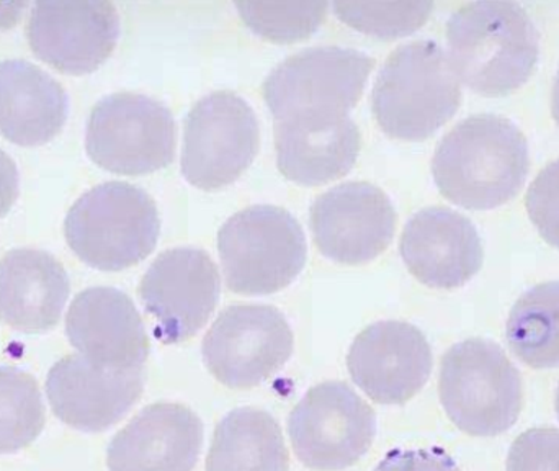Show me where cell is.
<instances>
[{
    "label": "cell",
    "mask_w": 559,
    "mask_h": 471,
    "mask_svg": "<svg viewBox=\"0 0 559 471\" xmlns=\"http://www.w3.org/2000/svg\"><path fill=\"white\" fill-rule=\"evenodd\" d=\"M432 349L416 326L380 321L352 342L347 355L354 384L374 403L403 407L413 400L432 374Z\"/></svg>",
    "instance_id": "obj_14"
},
{
    "label": "cell",
    "mask_w": 559,
    "mask_h": 471,
    "mask_svg": "<svg viewBox=\"0 0 559 471\" xmlns=\"http://www.w3.org/2000/svg\"><path fill=\"white\" fill-rule=\"evenodd\" d=\"M203 444L200 417L183 404L144 408L111 439L110 471H192Z\"/></svg>",
    "instance_id": "obj_19"
},
{
    "label": "cell",
    "mask_w": 559,
    "mask_h": 471,
    "mask_svg": "<svg viewBox=\"0 0 559 471\" xmlns=\"http://www.w3.org/2000/svg\"><path fill=\"white\" fill-rule=\"evenodd\" d=\"M508 471H559V429L525 431L509 450Z\"/></svg>",
    "instance_id": "obj_29"
},
{
    "label": "cell",
    "mask_w": 559,
    "mask_h": 471,
    "mask_svg": "<svg viewBox=\"0 0 559 471\" xmlns=\"http://www.w3.org/2000/svg\"><path fill=\"white\" fill-rule=\"evenodd\" d=\"M450 62L460 81L483 97L521 89L537 68V26L514 2H472L447 23Z\"/></svg>",
    "instance_id": "obj_2"
},
{
    "label": "cell",
    "mask_w": 559,
    "mask_h": 471,
    "mask_svg": "<svg viewBox=\"0 0 559 471\" xmlns=\"http://www.w3.org/2000/svg\"><path fill=\"white\" fill-rule=\"evenodd\" d=\"M396 212L373 184L347 182L314 200L311 232L322 256L344 266L371 262L393 243Z\"/></svg>",
    "instance_id": "obj_13"
},
{
    "label": "cell",
    "mask_w": 559,
    "mask_h": 471,
    "mask_svg": "<svg viewBox=\"0 0 559 471\" xmlns=\"http://www.w3.org/2000/svg\"><path fill=\"white\" fill-rule=\"evenodd\" d=\"M72 348L95 367L143 370L150 338L130 296L114 286H94L75 296L66 316Z\"/></svg>",
    "instance_id": "obj_16"
},
{
    "label": "cell",
    "mask_w": 559,
    "mask_h": 471,
    "mask_svg": "<svg viewBox=\"0 0 559 471\" xmlns=\"http://www.w3.org/2000/svg\"><path fill=\"white\" fill-rule=\"evenodd\" d=\"M143 390V370H105L82 355L56 362L46 378L52 413L82 433H102L117 424L140 401Z\"/></svg>",
    "instance_id": "obj_17"
},
{
    "label": "cell",
    "mask_w": 559,
    "mask_h": 471,
    "mask_svg": "<svg viewBox=\"0 0 559 471\" xmlns=\"http://www.w3.org/2000/svg\"><path fill=\"white\" fill-rule=\"evenodd\" d=\"M68 111V94L48 72L22 59L0 62V137L41 146L61 133Z\"/></svg>",
    "instance_id": "obj_21"
},
{
    "label": "cell",
    "mask_w": 559,
    "mask_h": 471,
    "mask_svg": "<svg viewBox=\"0 0 559 471\" xmlns=\"http://www.w3.org/2000/svg\"><path fill=\"white\" fill-rule=\"evenodd\" d=\"M407 270L430 289L455 290L483 267L481 237L466 216L442 207L420 210L401 236Z\"/></svg>",
    "instance_id": "obj_18"
},
{
    "label": "cell",
    "mask_w": 559,
    "mask_h": 471,
    "mask_svg": "<svg viewBox=\"0 0 559 471\" xmlns=\"http://www.w3.org/2000/svg\"><path fill=\"white\" fill-rule=\"evenodd\" d=\"M120 16L110 2L35 3L26 38L36 58L69 75L97 71L114 52Z\"/></svg>",
    "instance_id": "obj_15"
},
{
    "label": "cell",
    "mask_w": 559,
    "mask_h": 471,
    "mask_svg": "<svg viewBox=\"0 0 559 471\" xmlns=\"http://www.w3.org/2000/svg\"><path fill=\"white\" fill-rule=\"evenodd\" d=\"M274 140L280 173L305 187L347 176L361 146L360 131L350 117L322 123L274 121Z\"/></svg>",
    "instance_id": "obj_22"
},
{
    "label": "cell",
    "mask_w": 559,
    "mask_h": 471,
    "mask_svg": "<svg viewBox=\"0 0 559 471\" xmlns=\"http://www.w3.org/2000/svg\"><path fill=\"white\" fill-rule=\"evenodd\" d=\"M374 59L341 46L309 48L283 61L262 85L274 121L322 123L348 117Z\"/></svg>",
    "instance_id": "obj_6"
},
{
    "label": "cell",
    "mask_w": 559,
    "mask_h": 471,
    "mask_svg": "<svg viewBox=\"0 0 559 471\" xmlns=\"http://www.w3.org/2000/svg\"><path fill=\"white\" fill-rule=\"evenodd\" d=\"M226 285L246 296L272 295L301 273L306 237L292 213L255 205L233 215L218 233Z\"/></svg>",
    "instance_id": "obj_7"
},
{
    "label": "cell",
    "mask_w": 559,
    "mask_h": 471,
    "mask_svg": "<svg viewBox=\"0 0 559 471\" xmlns=\"http://www.w3.org/2000/svg\"><path fill=\"white\" fill-rule=\"evenodd\" d=\"M551 115L559 127V69L555 78L554 92H551Z\"/></svg>",
    "instance_id": "obj_33"
},
{
    "label": "cell",
    "mask_w": 559,
    "mask_h": 471,
    "mask_svg": "<svg viewBox=\"0 0 559 471\" xmlns=\"http://www.w3.org/2000/svg\"><path fill=\"white\" fill-rule=\"evenodd\" d=\"M531 154L524 133L499 115L460 121L437 146L432 176L449 202L492 210L511 202L527 180Z\"/></svg>",
    "instance_id": "obj_1"
},
{
    "label": "cell",
    "mask_w": 559,
    "mask_h": 471,
    "mask_svg": "<svg viewBox=\"0 0 559 471\" xmlns=\"http://www.w3.org/2000/svg\"><path fill=\"white\" fill-rule=\"evenodd\" d=\"M555 410H557V414L559 417V384H558V390H557V398H555Z\"/></svg>",
    "instance_id": "obj_34"
},
{
    "label": "cell",
    "mask_w": 559,
    "mask_h": 471,
    "mask_svg": "<svg viewBox=\"0 0 559 471\" xmlns=\"http://www.w3.org/2000/svg\"><path fill=\"white\" fill-rule=\"evenodd\" d=\"M69 292L68 272L46 250L13 249L0 260V319L15 331L38 334L55 328Z\"/></svg>",
    "instance_id": "obj_20"
},
{
    "label": "cell",
    "mask_w": 559,
    "mask_h": 471,
    "mask_svg": "<svg viewBox=\"0 0 559 471\" xmlns=\"http://www.w3.org/2000/svg\"><path fill=\"white\" fill-rule=\"evenodd\" d=\"M293 452L316 471H338L355 466L371 449L377 414L347 384L316 385L288 417Z\"/></svg>",
    "instance_id": "obj_10"
},
{
    "label": "cell",
    "mask_w": 559,
    "mask_h": 471,
    "mask_svg": "<svg viewBox=\"0 0 559 471\" xmlns=\"http://www.w3.org/2000/svg\"><path fill=\"white\" fill-rule=\"evenodd\" d=\"M222 293L212 257L197 247H176L160 254L144 273L140 298L156 319V338L179 344L209 322Z\"/></svg>",
    "instance_id": "obj_12"
},
{
    "label": "cell",
    "mask_w": 559,
    "mask_h": 471,
    "mask_svg": "<svg viewBox=\"0 0 559 471\" xmlns=\"http://www.w3.org/2000/svg\"><path fill=\"white\" fill-rule=\"evenodd\" d=\"M525 207L540 236L559 249V160L548 164L528 187Z\"/></svg>",
    "instance_id": "obj_28"
},
{
    "label": "cell",
    "mask_w": 559,
    "mask_h": 471,
    "mask_svg": "<svg viewBox=\"0 0 559 471\" xmlns=\"http://www.w3.org/2000/svg\"><path fill=\"white\" fill-rule=\"evenodd\" d=\"M160 219L140 187L107 182L85 192L64 220L72 252L92 269L120 272L143 262L154 249Z\"/></svg>",
    "instance_id": "obj_4"
},
{
    "label": "cell",
    "mask_w": 559,
    "mask_h": 471,
    "mask_svg": "<svg viewBox=\"0 0 559 471\" xmlns=\"http://www.w3.org/2000/svg\"><path fill=\"white\" fill-rule=\"evenodd\" d=\"M261 146L258 117L235 92H213L183 121L182 174L197 189L231 186L254 163Z\"/></svg>",
    "instance_id": "obj_9"
},
{
    "label": "cell",
    "mask_w": 559,
    "mask_h": 471,
    "mask_svg": "<svg viewBox=\"0 0 559 471\" xmlns=\"http://www.w3.org/2000/svg\"><path fill=\"white\" fill-rule=\"evenodd\" d=\"M511 351L528 367H559V280L525 292L506 326Z\"/></svg>",
    "instance_id": "obj_24"
},
{
    "label": "cell",
    "mask_w": 559,
    "mask_h": 471,
    "mask_svg": "<svg viewBox=\"0 0 559 471\" xmlns=\"http://www.w3.org/2000/svg\"><path fill=\"white\" fill-rule=\"evenodd\" d=\"M202 354L219 384L248 390L264 384L289 361L292 328L274 306H229L206 332Z\"/></svg>",
    "instance_id": "obj_11"
},
{
    "label": "cell",
    "mask_w": 559,
    "mask_h": 471,
    "mask_svg": "<svg viewBox=\"0 0 559 471\" xmlns=\"http://www.w3.org/2000/svg\"><path fill=\"white\" fill-rule=\"evenodd\" d=\"M280 424L267 411H231L213 434L206 471H288Z\"/></svg>",
    "instance_id": "obj_23"
},
{
    "label": "cell",
    "mask_w": 559,
    "mask_h": 471,
    "mask_svg": "<svg viewBox=\"0 0 559 471\" xmlns=\"http://www.w3.org/2000/svg\"><path fill=\"white\" fill-rule=\"evenodd\" d=\"M440 403L468 436L508 433L521 416L522 377L506 352L486 339H466L445 352L440 365Z\"/></svg>",
    "instance_id": "obj_5"
},
{
    "label": "cell",
    "mask_w": 559,
    "mask_h": 471,
    "mask_svg": "<svg viewBox=\"0 0 559 471\" xmlns=\"http://www.w3.org/2000/svg\"><path fill=\"white\" fill-rule=\"evenodd\" d=\"M242 22L272 43H296L311 36L328 15V3H235Z\"/></svg>",
    "instance_id": "obj_26"
},
{
    "label": "cell",
    "mask_w": 559,
    "mask_h": 471,
    "mask_svg": "<svg viewBox=\"0 0 559 471\" xmlns=\"http://www.w3.org/2000/svg\"><path fill=\"white\" fill-rule=\"evenodd\" d=\"M20 193V176L12 157L0 150V219L15 205Z\"/></svg>",
    "instance_id": "obj_31"
},
{
    "label": "cell",
    "mask_w": 559,
    "mask_h": 471,
    "mask_svg": "<svg viewBox=\"0 0 559 471\" xmlns=\"http://www.w3.org/2000/svg\"><path fill=\"white\" fill-rule=\"evenodd\" d=\"M45 427V404L35 377L0 365V454H15L35 443Z\"/></svg>",
    "instance_id": "obj_25"
},
{
    "label": "cell",
    "mask_w": 559,
    "mask_h": 471,
    "mask_svg": "<svg viewBox=\"0 0 559 471\" xmlns=\"http://www.w3.org/2000/svg\"><path fill=\"white\" fill-rule=\"evenodd\" d=\"M25 7V3H7V5H0V28H9V26L15 25L20 13H22Z\"/></svg>",
    "instance_id": "obj_32"
},
{
    "label": "cell",
    "mask_w": 559,
    "mask_h": 471,
    "mask_svg": "<svg viewBox=\"0 0 559 471\" xmlns=\"http://www.w3.org/2000/svg\"><path fill=\"white\" fill-rule=\"evenodd\" d=\"M462 85L442 46L430 39L391 52L371 94L377 123L388 137L424 141L459 110Z\"/></svg>",
    "instance_id": "obj_3"
},
{
    "label": "cell",
    "mask_w": 559,
    "mask_h": 471,
    "mask_svg": "<svg viewBox=\"0 0 559 471\" xmlns=\"http://www.w3.org/2000/svg\"><path fill=\"white\" fill-rule=\"evenodd\" d=\"M335 15L357 32L394 39L417 32L429 20L432 2L332 3Z\"/></svg>",
    "instance_id": "obj_27"
},
{
    "label": "cell",
    "mask_w": 559,
    "mask_h": 471,
    "mask_svg": "<svg viewBox=\"0 0 559 471\" xmlns=\"http://www.w3.org/2000/svg\"><path fill=\"white\" fill-rule=\"evenodd\" d=\"M373 471H462L442 449L391 450Z\"/></svg>",
    "instance_id": "obj_30"
},
{
    "label": "cell",
    "mask_w": 559,
    "mask_h": 471,
    "mask_svg": "<svg viewBox=\"0 0 559 471\" xmlns=\"http://www.w3.org/2000/svg\"><path fill=\"white\" fill-rule=\"evenodd\" d=\"M176 121L166 105L146 95L118 92L102 98L85 128L88 157L108 173L146 176L176 157Z\"/></svg>",
    "instance_id": "obj_8"
}]
</instances>
